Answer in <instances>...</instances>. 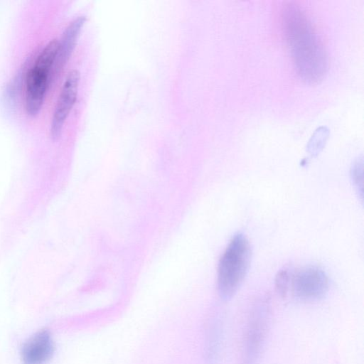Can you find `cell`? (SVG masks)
I'll use <instances>...</instances> for the list:
<instances>
[{"instance_id": "9", "label": "cell", "mask_w": 364, "mask_h": 364, "mask_svg": "<svg viewBox=\"0 0 364 364\" xmlns=\"http://www.w3.org/2000/svg\"><path fill=\"white\" fill-rule=\"evenodd\" d=\"M292 276L293 274L291 273V271L287 267L281 269L278 272L276 277L275 285L278 294L282 296H286L287 295L291 286Z\"/></svg>"}, {"instance_id": "1", "label": "cell", "mask_w": 364, "mask_h": 364, "mask_svg": "<svg viewBox=\"0 0 364 364\" xmlns=\"http://www.w3.org/2000/svg\"><path fill=\"white\" fill-rule=\"evenodd\" d=\"M282 25L299 77L308 84L321 81L328 69L327 55L311 21L296 2L285 3Z\"/></svg>"}, {"instance_id": "2", "label": "cell", "mask_w": 364, "mask_h": 364, "mask_svg": "<svg viewBox=\"0 0 364 364\" xmlns=\"http://www.w3.org/2000/svg\"><path fill=\"white\" fill-rule=\"evenodd\" d=\"M252 250L247 237L235 235L223 252L218 267V289L224 300L230 299L237 291L248 272Z\"/></svg>"}, {"instance_id": "6", "label": "cell", "mask_w": 364, "mask_h": 364, "mask_svg": "<svg viewBox=\"0 0 364 364\" xmlns=\"http://www.w3.org/2000/svg\"><path fill=\"white\" fill-rule=\"evenodd\" d=\"M54 351L52 337L48 331L43 330L32 336L21 348L23 364H45Z\"/></svg>"}, {"instance_id": "10", "label": "cell", "mask_w": 364, "mask_h": 364, "mask_svg": "<svg viewBox=\"0 0 364 364\" xmlns=\"http://www.w3.org/2000/svg\"><path fill=\"white\" fill-rule=\"evenodd\" d=\"M363 160L362 157H359L352 165L350 176L353 186L361 197H363Z\"/></svg>"}, {"instance_id": "3", "label": "cell", "mask_w": 364, "mask_h": 364, "mask_svg": "<svg viewBox=\"0 0 364 364\" xmlns=\"http://www.w3.org/2000/svg\"><path fill=\"white\" fill-rule=\"evenodd\" d=\"M59 49V41H50L42 49L27 73L25 89V109L29 116L40 112L54 70Z\"/></svg>"}, {"instance_id": "4", "label": "cell", "mask_w": 364, "mask_h": 364, "mask_svg": "<svg viewBox=\"0 0 364 364\" xmlns=\"http://www.w3.org/2000/svg\"><path fill=\"white\" fill-rule=\"evenodd\" d=\"M290 287L296 299L302 301H316L327 294L329 281L322 269L309 266L292 276Z\"/></svg>"}, {"instance_id": "7", "label": "cell", "mask_w": 364, "mask_h": 364, "mask_svg": "<svg viewBox=\"0 0 364 364\" xmlns=\"http://www.w3.org/2000/svg\"><path fill=\"white\" fill-rule=\"evenodd\" d=\"M85 20L86 18L84 16H77L64 31L61 41H59V49L54 68L55 71L61 69L69 59Z\"/></svg>"}, {"instance_id": "5", "label": "cell", "mask_w": 364, "mask_h": 364, "mask_svg": "<svg viewBox=\"0 0 364 364\" xmlns=\"http://www.w3.org/2000/svg\"><path fill=\"white\" fill-rule=\"evenodd\" d=\"M80 80V73L77 70H70L65 77L50 122L53 139H58L61 135L65 122L75 103Z\"/></svg>"}, {"instance_id": "8", "label": "cell", "mask_w": 364, "mask_h": 364, "mask_svg": "<svg viewBox=\"0 0 364 364\" xmlns=\"http://www.w3.org/2000/svg\"><path fill=\"white\" fill-rule=\"evenodd\" d=\"M329 136V130L326 127L318 128L311 136L308 145V151L312 155H317L324 147Z\"/></svg>"}]
</instances>
